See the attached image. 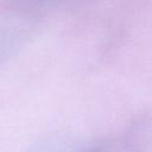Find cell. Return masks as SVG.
<instances>
[{
    "label": "cell",
    "mask_w": 152,
    "mask_h": 152,
    "mask_svg": "<svg viewBox=\"0 0 152 152\" xmlns=\"http://www.w3.org/2000/svg\"><path fill=\"white\" fill-rule=\"evenodd\" d=\"M82 152H152V118L137 120L118 140L102 141Z\"/></svg>",
    "instance_id": "1"
},
{
    "label": "cell",
    "mask_w": 152,
    "mask_h": 152,
    "mask_svg": "<svg viewBox=\"0 0 152 152\" xmlns=\"http://www.w3.org/2000/svg\"><path fill=\"white\" fill-rule=\"evenodd\" d=\"M15 39L7 32H0V62L13 50Z\"/></svg>",
    "instance_id": "2"
},
{
    "label": "cell",
    "mask_w": 152,
    "mask_h": 152,
    "mask_svg": "<svg viewBox=\"0 0 152 152\" xmlns=\"http://www.w3.org/2000/svg\"><path fill=\"white\" fill-rule=\"evenodd\" d=\"M25 2H53V1H63V0H20Z\"/></svg>",
    "instance_id": "3"
}]
</instances>
